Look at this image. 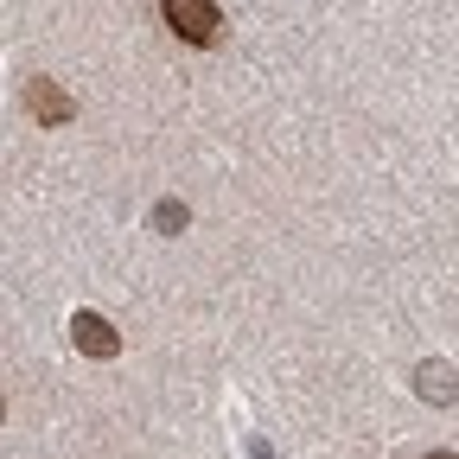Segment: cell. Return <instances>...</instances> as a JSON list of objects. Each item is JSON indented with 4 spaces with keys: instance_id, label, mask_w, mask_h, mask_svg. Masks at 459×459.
<instances>
[{
    "instance_id": "obj_1",
    "label": "cell",
    "mask_w": 459,
    "mask_h": 459,
    "mask_svg": "<svg viewBox=\"0 0 459 459\" xmlns=\"http://www.w3.org/2000/svg\"><path fill=\"white\" fill-rule=\"evenodd\" d=\"M160 13H166V26L179 32L186 45H211V39H217V26H223L217 0H160Z\"/></svg>"
},
{
    "instance_id": "obj_2",
    "label": "cell",
    "mask_w": 459,
    "mask_h": 459,
    "mask_svg": "<svg viewBox=\"0 0 459 459\" xmlns=\"http://www.w3.org/2000/svg\"><path fill=\"white\" fill-rule=\"evenodd\" d=\"M71 338L83 344L90 358H115V332H108L102 313H77V319H71Z\"/></svg>"
},
{
    "instance_id": "obj_3",
    "label": "cell",
    "mask_w": 459,
    "mask_h": 459,
    "mask_svg": "<svg viewBox=\"0 0 459 459\" xmlns=\"http://www.w3.org/2000/svg\"><path fill=\"white\" fill-rule=\"evenodd\" d=\"M26 102H32V108L45 115V122H65V115H71V102L57 96V90H51L45 77H32V83H26Z\"/></svg>"
},
{
    "instance_id": "obj_4",
    "label": "cell",
    "mask_w": 459,
    "mask_h": 459,
    "mask_svg": "<svg viewBox=\"0 0 459 459\" xmlns=\"http://www.w3.org/2000/svg\"><path fill=\"white\" fill-rule=\"evenodd\" d=\"M428 459H453V453H428Z\"/></svg>"
}]
</instances>
